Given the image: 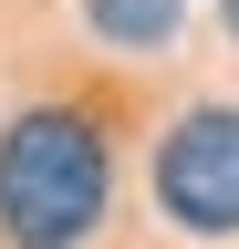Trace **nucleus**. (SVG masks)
Here are the masks:
<instances>
[{"instance_id": "obj_1", "label": "nucleus", "mask_w": 239, "mask_h": 249, "mask_svg": "<svg viewBox=\"0 0 239 249\" xmlns=\"http://www.w3.org/2000/svg\"><path fill=\"white\" fill-rule=\"evenodd\" d=\"M114 156L83 104H32L0 124V239L11 249H83L104 229Z\"/></svg>"}, {"instance_id": "obj_2", "label": "nucleus", "mask_w": 239, "mask_h": 249, "mask_svg": "<svg viewBox=\"0 0 239 249\" xmlns=\"http://www.w3.org/2000/svg\"><path fill=\"white\" fill-rule=\"evenodd\" d=\"M156 208L187 239H239V104H187L156 135Z\"/></svg>"}, {"instance_id": "obj_3", "label": "nucleus", "mask_w": 239, "mask_h": 249, "mask_svg": "<svg viewBox=\"0 0 239 249\" xmlns=\"http://www.w3.org/2000/svg\"><path fill=\"white\" fill-rule=\"evenodd\" d=\"M83 21H94V42H114V52H166L177 31H187V0H83Z\"/></svg>"}, {"instance_id": "obj_4", "label": "nucleus", "mask_w": 239, "mask_h": 249, "mask_svg": "<svg viewBox=\"0 0 239 249\" xmlns=\"http://www.w3.org/2000/svg\"><path fill=\"white\" fill-rule=\"evenodd\" d=\"M219 21H229V42H239V0H219Z\"/></svg>"}]
</instances>
